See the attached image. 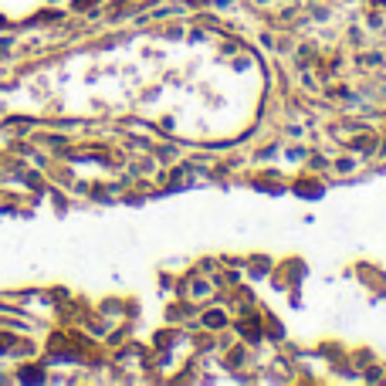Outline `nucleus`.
Listing matches in <instances>:
<instances>
[{
	"mask_svg": "<svg viewBox=\"0 0 386 386\" xmlns=\"http://www.w3.org/2000/svg\"><path fill=\"white\" fill-rule=\"evenodd\" d=\"M207 325H224V312H207Z\"/></svg>",
	"mask_w": 386,
	"mask_h": 386,
	"instance_id": "f257e3e1",
	"label": "nucleus"
}]
</instances>
